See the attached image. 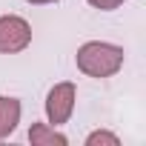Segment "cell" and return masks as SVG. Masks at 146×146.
Segmentation results:
<instances>
[{"label":"cell","mask_w":146,"mask_h":146,"mask_svg":"<svg viewBox=\"0 0 146 146\" xmlns=\"http://www.w3.org/2000/svg\"><path fill=\"white\" fill-rule=\"evenodd\" d=\"M75 63L89 78H112L123 66V49L115 43H106V40H89L78 49Z\"/></svg>","instance_id":"obj_1"},{"label":"cell","mask_w":146,"mask_h":146,"mask_svg":"<svg viewBox=\"0 0 146 146\" xmlns=\"http://www.w3.org/2000/svg\"><path fill=\"white\" fill-rule=\"evenodd\" d=\"M20 112H23V106H20L17 98L0 95V140H6V137L17 129V123H20Z\"/></svg>","instance_id":"obj_4"},{"label":"cell","mask_w":146,"mask_h":146,"mask_svg":"<svg viewBox=\"0 0 146 146\" xmlns=\"http://www.w3.org/2000/svg\"><path fill=\"white\" fill-rule=\"evenodd\" d=\"M26 3H32V6H46V3H57V0H26Z\"/></svg>","instance_id":"obj_8"},{"label":"cell","mask_w":146,"mask_h":146,"mask_svg":"<svg viewBox=\"0 0 146 146\" xmlns=\"http://www.w3.org/2000/svg\"><path fill=\"white\" fill-rule=\"evenodd\" d=\"M75 100H78V92H75V83H57L49 89L46 95V117L52 126H63L72 112H75Z\"/></svg>","instance_id":"obj_3"},{"label":"cell","mask_w":146,"mask_h":146,"mask_svg":"<svg viewBox=\"0 0 146 146\" xmlns=\"http://www.w3.org/2000/svg\"><path fill=\"white\" fill-rule=\"evenodd\" d=\"M126 0H89V6H95V9H100V12H112V9H117V6H123Z\"/></svg>","instance_id":"obj_7"},{"label":"cell","mask_w":146,"mask_h":146,"mask_svg":"<svg viewBox=\"0 0 146 146\" xmlns=\"http://www.w3.org/2000/svg\"><path fill=\"white\" fill-rule=\"evenodd\" d=\"M100 143H106V146H117L120 140H117V135H112V132H106V129H98V132H92V135L86 137V146H100Z\"/></svg>","instance_id":"obj_6"},{"label":"cell","mask_w":146,"mask_h":146,"mask_svg":"<svg viewBox=\"0 0 146 146\" xmlns=\"http://www.w3.org/2000/svg\"><path fill=\"white\" fill-rule=\"evenodd\" d=\"M29 143L32 146H66L69 137L63 132H57L52 123H35L29 129Z\"/></svg>","instance_id":"obj_5"},{"label":"cell","mask_w":146,"mask_h":146,"mask_svg":"<svg viewBox=\"0 0 146 146\" xmlns=\"http://www.w3.org/2000/svg\"><path fill=\"white\" fill-rule=\"evenodd\" d=\"M32 43V26L17 15L0 17V54H17Z\"/></svg>","instance_id":"obj_2"}]
</instances>
